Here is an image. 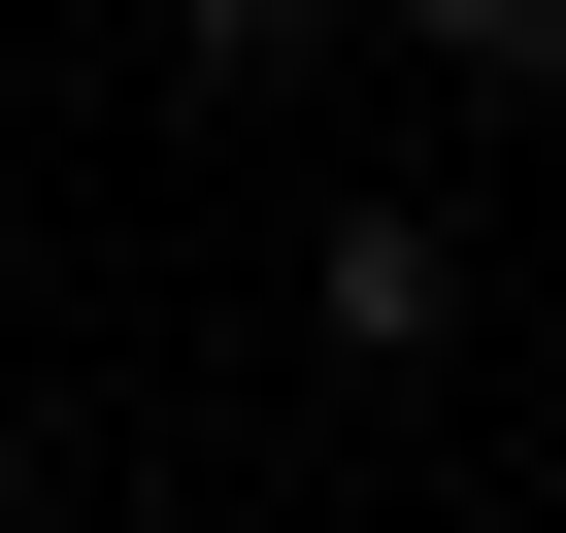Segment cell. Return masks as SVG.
Segmentation results:
<instances>
[{
  "label": "cell",
  "mask_w": 566,
  "mask_h": 533,
  "mask_svg": "<svg viewBox=\"0 0 566 533\" xmlns=\"http://www.w3.org/2000/svg\"><path fill=\"white\" fill-rule=\"evenodd\" d=\"M334 334H367V367H433V334H467V233H433V200H367V233H334Z\"/></svg>",
  "instance_id": "1"
},
{
  "label": "cell",
  "mask_w": 566,
  "mask_h": 533,
  "mask_svg": "<svg viewBox=\"0 0 566 533\" xmlns=\"http://www.w3.org/2000/svg\"><path fill=\"white\" fill-rule=\"evenodd\" d=\"M400 34H433V67H566V0H400Z\"/></svg>",
  "instance_id": "2"
},
{
  "label": "cell",
  "mask_w": 566,
  "mask_h": 533,
  "mask_svg": "<svg viewBox=\"0 0 566 533\" xmlns=\"http://www.w3.org/2000/svg\"><path fill=\"white\" fill-rule=\"evenodd\" d=\"M167 34H200V67H266V34H301V0H167Z\"/></svg>",
  "instance_id": "3"
}]
</instances>
